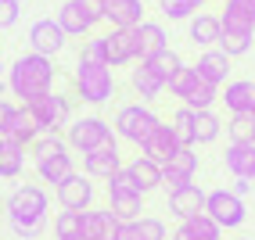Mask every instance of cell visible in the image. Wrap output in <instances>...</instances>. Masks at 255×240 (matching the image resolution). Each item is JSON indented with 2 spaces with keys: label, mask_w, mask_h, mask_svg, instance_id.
Instances as JSON below:
<instances>
[{
  "label": "cell",
  "mask_w": 255,
  "mask_h": 240,
  "mask_svg": "<svg viewBox=\"0 0 255 240\" xmlns=\"http://www.w3.org/2000/svg\"><path fill=\"white\" fill-rule=\"evenodd\" d=\"M29 161V147H22L11 136H0V179H18L25 172Z\"/></svg>",
  "instance_id": "26"
},
{
  "label": "cell",
  "mask_w": 255,
  "mask_h": 240,
  "mask_svg": "<svg viewBox=\"0 0 255 240\" xmlns=\"http://www.w3.org/2000/svg\"><path fill=\"white\" fill-rule=\"evenodd\" d=\"M32 168H36L40 183H50V186H58L65 176H72V172H76V158H72V151L65 147V151H58V154H47V158L32 161Z\"/></svg>",
  "instance_id": "23"
},
{
  "label": "cell",
  "mask_w": 255,
  "mask_h": 240,
  "mask_svg": "<svg viewBox=\"0 0 255 240\" xmlns=\"http://www.w3.org/2000/svg\"><path fill=\"white\" fill-rule=\"evenodd\" d=\"M54 197H58V204H61L65 212H87V208H94L97 190H94V179L90 176L72 172V176H65L54 186Z\"/></svg>",
  "instance_id": "9"
},
{
  "label": "cell",
  "mask_w": 255,
  "mask_h": 240,
  "mask_svg": "<svg viewBox=\"0 0 255 240\" xmlns=\"http://www.w3.org/2000/svg\"><path fill=\"white\" fill-rule=\"evenodd\" d=\"M223 126L230 144H255V115H230Z\"/></svg>",
  "instance_id": "35"
},
{
  "label": "cell",
  "mask_w": 255,
  "mask_h": 240,
  "mask_svg": "<svg viewBox=\"0 0 255 240\" xmlns=\"http://www.w3.org/2000/svg\"><path fill=\"white\" fill-rule=\"evenodd\" d=\"M18 18H22V4L18 0H0V32L18 25Z\"/></svg>",
  "instance_id": "40"
},
{
  "label": "cell",
  "mask_w": 255,
  "mask_h": 240,
  "mask_svg": "<svg viewBox=\"0 0 255 240\" xmlns=\"http://www.w3.org/2000/svg\"><path fill=\"white\" fill-rule=\"evenodd\" d=\"M105 22L112 29H137L144 22V0H105Z\"/></svg>",
  "instance_id": "22"
},
{
  "label": "cell",
  "mask_w": 255,
  "mask_h": 240,
  "mask_svg": "<svg viewBox=\"0 0 255 240\" xmlns=\"http://www.w3.org/2000/svg\"><path fill=\"white\" fill-rule=\"evenodd\" d=\"M201 4H209V0H201Z\"/></svg>",
  "instance_id": "45"
},
{
  "label": "cell",
  "mask_w": 255,
  "mask_h": 240,
  "mask_svg": "<svg viewBox=\"0 0 255 240\" xmlns=\"http://www.w3.org/2000/svg\"><path fill=\"white\" fill-rule=\"evenodd\" d=\"M183 144L176 140V129H173V122H162L158 129H155V136H151V140L144 144V154L151 161H158V165H165L169 158H173V154L180 151Z\"/></svg>",
  "instance_id": "27"
},
{
  "label": "cell",
  "mask_w": 255,
  "mask_h": 240,
  "mask_svg": "<svg viewBox=\"0 0 255 240\" xmlns=\"http://www.w3.org/2000/svg\"><path fill=\"white\" fill-rule=\"evenodd\" d=\"M248 190H252V183H248V179H234V194H237V197H245Z\"/></svg>",
  "instance_id": "43"
},
{
  "label": "cell",
  "mask_w": 255,
  "mask_h": 240,
  "mask_svg": "<svg viewBox=\"0 0 255 240\" xmlns=\"http://www.w3.org/2000/svg\"><path fill=\"white\" fill-rule=\"evenodd\" d=\"M133 40H137V61H151L158 54V50L169 47V32L162 22H140L137 29H133Z\"/></svg>",
  "instance_id": "18"
},
{
  "label": "cell",
  "mask_w": 255,
  "mask_h": 240,
  "mask_svg": "<svg viewBox=\"0 0 255 240\" xmlns=\"http://www.w3.org/2000/svg\"><path fill=\"white\" fill-rule=\"evenodd\" d=\"M101 43H105V65L108 68L137 65V40H133V29H108V32H101Z\"/></svg>",
  "instance_id": "12"
},
{
  "label": "cell",
  "mask_w": 255,
  "mask_h": 240,
  "mask_svg": "<svg viewBox=\"0 0 255 240\" xmlns=\"http://www.w3.org/2000/svg\"><path fill=\"white\" fill-rule=\"evenodd\" d=\"M155 7L169 22H191L201 11V0H155Z\"/></svg>",
  "instance_id": "34"
},
{
  "label": "cell",
  "mask_w": 255,
  "mask_h": 240,
  "mask_svg": "<svg viewBox=\"0 0 255 240\" xmlns=\"http://www.w3.org/2000/svg\"><path fill=\"white\" fill-rule=\"evenodd\" d=\"M165 240H173V237H165Z\"/></svg>",
  "instance_id": "48"
},
{
  "label": "cell",
  "mask_w": 255,
  "mask_h": 240,
  "mask_svg": "<svg viewBox=\"0 0 255 240\" xmlns=\"http://www.w3.org/2000/svg\"><path fill=\"white\" fill-rule=\"evenodd\" d=\"M129 90L140 97V104H151V100H158L165 93V79L147 61H137V65L129 68Z\"/></svg>",
  "instance_id": "15"
},
{
  "label": "cell",
  "mask_w": 255,
  "mask_h": 240,
  "mask_svg": "<svg viewBox=\"0 0 255 240\" xmlns=\"http://www.w3.org/2000/svg\"><path fill=\"white\" fill-rule=\"evenodd\" d=\"M234 240H252V237H234Z\"/></svg>",
  "instance_id": "44"
},
{
  "label": "cell",
  "mask_w": 255,
  "mask_h": 240,
  "mask_svg": "<svg viewBox=\"0 0 255 240\" xmlns=\"http://www.w3.org/2000/svg\"><path fill=\"white\" fill-rule=\"evenodd\" d=\"M79 240H87V237H79Z\"/></svg>",
  "instance_id": "47"
},
{
  "label": "cell",
  "mask_w": 255,
  "mask_h": 240,
  "mask_svg": "<svg viewBox=\"0 0 255 240\" xmlns=\"http://www.w3.org/2000/svg\"><path fill=\"white\" fill-rule=\"evenodd\" d=\"M205 215L219 230H241L248 219V208H245V197H237L234 190H212L205 197Z\"/></svg>",
  "instance_id": "8"
},
{
  "label": "cell",
  "mask_w": 255,
  "mask_h": 240,
  "mask_svg": "<svg viewBox=\"0 0 255 240\" xmlns=\"http://www.w3.org/2000/svg\"><path fill=\"white\" fill-rule=\"evenodd\" d=\"M54 76H58L54 58H43V54H32L29 50V54H22L7 68V90L22 104H32V100H40L54 90Z\"/></svg>",
  "instance_id": "2"
},
{
  "label": "cell",
  "mask_w": 255,
  "mask_h": 240,
  "mask_svg": "<svg viewBox=\"0 0 255 240\" xmlns=\"http://www.w3.org/2000/svg\"><path fill=\"white\" fill-rule=\"evenodd\" d=\"M165 222L155 215H140L133 222H119V233L115 240H165Z\"/></svg>",
  "instance_id": "25"
},
{
  "label": "cell",
  "mask_w": 255,
  "mask_h": 240,
  "mask_svg": "<svg viewBox=\"0 0 255 240\" xmlns=\"http://www.w3.org/2000/svg\"><path fill=\"white\" fill-rule=\"evenodd\" d=\"M219 100L230 115H255V79H230L219 86Z\"/></svg>",
  "instance_id": "14"
},
{
  "label": "cell",
  "mask_w": 255,
  "mask_h": 240,
  "mask_svg": "<svg viewBox=\"0 0 255 240\" xmlns=\"http://www.w3.org/2000/svg\"><path fill=\"white\" fill-rule=\"evenodd\" d=\"M126 168L133 172V179L140 183V190H144V194H151V190H158V186H162V165H158V161H151L147 154H137V158H133Z\"/></svg>",
  "instance_id": "32"
},
{
  "label": "cell",
  "mask_w": 255,
  "mask_h": 240,
  "mask_svg": "<svg viewBox=\"0 0 255 240\" xmlns=\"http://www.w3.org/2000/svg\"><path fill=\"white\" fill-rule=\"evenodd\" d=\"M119 168H123V154H119V140L97 147L90 154H83V176H90L97 183H108Z\"/></svg>",
  "instance_id": "13"
},
{
  "label": "cell",
  "mask_w": 255,
  "mask_h": 240,
  "mask_svg": "<svg viewBox=\"0 0 255 240\" xmlns=\"http://www.w3.org/2000/svg\"><path fill=\"white\" fill-rule=\"evenodd\" d=\"M158 126H162V118L151 111L147 104H140V100L123 104V108L115 111V118H112V129H115L119 140H126V144L140 147V151H144V144L151 140V136H155Z\"/></svg>",
  "instance_id": "4"
},
{
  "label": "cell",
  "mask_w": 255,
  "mask_h": 240,
  "mask_svg": "<svg viewBox=\"0 0 255 240\" xmlns=\"http://www.w3.org/2000/svg\"><path fill=\"white\" fill-rule=\"evenodd\" d=\"M223 161L234 179H248V183L255 179V144H230Z\"/></svg>",
  "instance_id": "29"
},
{
  "label": "cell",
  "mask_w": 255,
  "mask_h": 240,
  "mask_svg": "<svg viewBox=\"0 0 255 240\" xmlns=\"http://www.w3.org/2000/svg\"><path fill=\"white\" fill-rule=\"evenodd\" d=\"M216 47H219V50H223V54L234 61V58H245L248 50H252V36H241V32H223Z\"/></svg>",
  "instance_id": "39"
},
{
  "label": "cell",
  "mask_w": 255,
  "mask_h": 240,
  "mask_svg": "<svg viewBox=\"0 0 255 240\" xmlns=\"http://www.w3.org/2000/svg\"><path fill=\"white\" fill-rule=\"evenodd\" d=\"M69 144H65V136H58V133H40L36 140L29 144V158L32 161H40V158H47V154H58V151H65Z\"/></svg>",
  "instance_id": "37"
},
{
  "label": "cell",
  "mask_w": 255,
  "mask_h": 240,
  "mask_svg": "<svg viewBox=\"0 0 255 240\" xmlns=\"http://www.w3.org/2000/svg\"><path fill=\"white\" fill-rule=\"evenodd\" d=\"M205 190L198 183H187L180 190H169V212H173L180 222L183 219H194V215H205Z\"/></svg>",
  "instance_id": "17"
},
{
  "label": "cell",
  "mask_w": 255,
  "mask_h": 240,
  "mask_svg": "<svg viewBox=\"0 0 255 240\" xmlns=\"http://www.w3.org/2000/svg\"><path fill=\"white\" fill-rule=\"evenodd\" d=\"M54 22L65 29V36L69 40H79V36H90V29H94V22L83 14V7H79V0H65V4L58 7V14H54Z\"/></svg>",
  "instance_id": "28"
},
{
  "label": "cell",
  "mask_w": 255,
  "mask_h": 240,
  "mask_svg": "<svg viewBox=\"0 0 255 240\" xmlns=\"http://www.w3.org/2000/svg\"><path fill=\"white\" fill-rule=\"evenodd\" d=\"M40 133H43V129L36 126V118L29 115V108H25V104H18V111H14V122H11V133H7V136H11V140H18L22 147H29Z\"/></svg>",
  "instance_id": "33"
},
{
  "label": "cell",
  "mask_w": 255,
  "mask_h": 240,
  "mask_svg": "<svg viewBox=\"0 0 255 240\" xmlns=\"http://www.w3.org/2000/svg\"><path fill=\"white\" fill-rule=\"evenodd\" d=\"M47 208H50V197L40 183H22L14 186L4 201V212H7V226L14 230V237L22 240H36L47 233L50 219H47Z\"/></svg>",
  "instance_id": "1"
},
{
  "label": "cell",
  "mask_w": 255,
  "mask_h": 240,
  "mask_svg": "<svg viewBox=\"0 0 255 240\" xmlns=\"http://www.w3.org/2000/svg\"><path fill=\"white\" fill-rule=\"evenodd\" d=\"M119 140L115 129L108 118H101V115H79L69 122V129H65V144H69V151H79V154H90L97 147H105Z\"/></svg>",
  "instance_id": "6"
},
{
  "label": "cell",
  "mask_w": 255,
  "mask_h": 240,
  "mask_svg": "<svg viewBox=\"0 0 255 240\" xmlns=\"http://www.w3.org/2000/svg\"><path fill=\"white\" fill-rule=\"evenodd\" d=\"M69 36H65V29L54 22V18H40L29 25V50L32 54H43V58H58Z\"/></svg>",
  "instance_id": "10"
},
{
  "label": "cell",
  "mask_w": 255,
  "mask_h": 240,
  "mask_svg": "<svg viewBox=\"0 0 255 240\" xmlns=\"http://www.w3.org/2000/svg\"><path fill=\"white\" fill-rule=\"evenodd\" d=\"M79 7H83V14H87L94 25L105 22V0H79Z\"/></svg>",
  "instance_id": "42"
},
{
  "label": "cell",
  "mask_w": 255,
  "mask_h": 240,
  "mask_svg": "<svg viewBox=\"0 0 255 240\" xmlns=\"http://www.w3.org/2000/svg\"><path fill=\"white\" fill-rule=\"evenodd\" d=\"M219 133H223V118L216 111H194L191 108V140H194V147L216 144Z\"/></svg>",
  "instance_id": "30"
},
{
  "label": "cell",
  "mask_w": 255,
  "mask_h": 240,
  "mask_svg": "<svg viewBox=\"0 0 255 240\" xmlns=\"http://www.w3.org/2000/svg\"><path fill=\"white\" fill-rule=\"evenodd\" d=\"M194 176H198V147H180L162 165V186L165 190H180V186L194 183Z\"/></svg>",
  "instance_id": "11"
},
{
  "label": "cell",
  "mask_w": 255,
  "mask_h": 240,
  "mask_svg": "<svg viewBox=\"0 0 255 240\" xmlns=\"http://www.w3.org/2000/svg\"><path fill=\"white\" fill-rule=\"evenodd\" d=\"M54 237L58 240H79L83 237V212H58L54 215Z\"/></svg>",
  "instance_id": "36"
},
{
  "label": "cell",
  "mask_w": 255,
  "mask_h": 240,
  "mask_svg": "<svg viewBox=\"0 0 255 240\" xmlns=\"http://www.w3.org/2000/svg\"><path fill=\"white\" fill-rule=\"evenodd\" d=\"M144 197L140 190H123V186H108V212L119 219V222H133L140 219L144 212Z\"/></svg>",
  "instance_id": "21"
},
{
  "label": "cell",
  "mask_w": 255,
  "mask_h": 240,
  "mask_svg": "<svg viewBox=\"0 0 255 240\" xmlns=\"http://www.w3.org/2000/svg\"><path fill=\"white\" fill-rule=\"evenodd\" d=\"M194 72L205 79V82H212V86H227V82H230V58L219 47L201 50L198 61H194Z\"/></svg>",
  "instance_id": "19"
},
{
  "label": "cell",
  "mask_w": 255,
  "mask_h": 240,
  "mask_svg": "<svg viewBox=\"0 0 255 240\" xmlns=\"http://www.w3.org/2000/svg\"><path fill=\"white\" fill-rule=\"evenodd\" d=\"M18 4H25V0H18Z\"/></svg>",
  "instance_id": "46"
},
{
  "label": "cell",
  "mask_w": 255,
  "mask_h": 240,
  "mask_svg": "<svg viewBox=\"0 0 255 240\" xmlns=\"http://www.w3.org/2000/svg\"><path fill=\"white\" fill-rule=\"evenodd\" d=\"M219 36H223V22H219V14L198 11L194 18L187 22V40H191L194 47H201V50H212L219 43Z\"/></svg>",
  "instance_id": "20"
},
{
  "label": "cell",
  "mask_w": 255,
  "mask_h": 240,
  "mask_svg": "<svg viewBox=\"0 0 255 240\" xmlns=\"http://www.w3.org/2000/svg\"><path fill=\"white\" fill-rule=\"evenodd\" d=\"M14 111H18V104L7 97H0V136L11 133V122H14Z\"/></svg>",
  "instance_id": "41"
},
{
  "label": "cell",
  "mask_w": 255,
  "mask_h": 240,
  "mask_svg": "<svg viewBox=\"0 0 255 240\" xmlns=\"http://www.w3.org/2000/svg\"><path fill=\"white\" fill-rule=\"evenodd\" d=\"M147 65H151V68H155V72H158V76H162V79L169 82V79H173V76L180 72V68H183V58L176 54L173 47H165V50H158V54L151 58Z\"/></svg>",
  "instance_id": "38"
},
{
  "label": "cell",
  "mask_w": 255,
  "mask_h": 240,
  "mask_svg": "<svg viewBox=\"0 0 255 240\" xmlns=\"http://www.w3.org/2000/svg\"><path fill=\"white\" fill-rule=\"evenodd\" d=\"M173 240H223V230L209 215H194V219H183L176 226Z\"/></svg>",
  "instance_id": "31"
},
{
  "label": "cell",
  "mask_w": 255,
  "mask_h": 240,
  "mask_svg": "<svg viewBox=\"0 0 255 240\" xmlns=\"http://www.w3.org/2000/svg\"><path fill=\"white\" fill-rule=\"evenodd\" d=\"M119 233V219L108 212V208H87L83 212V237L87 240H115Z\"/></svg>",
  "instance_id": "24"
},
{
  "label": "cell",
  "mask_w": 255,
  "mask_h": 240,
  "mask_svg": "<svg viewBox=\"0 0 255 240\" xmlns=\"http://www.w3.org/2000/svg\"><path fill=\"white\" fill-rule=\"evenodd\" d=\"M72 97L90 108H105L115 97V68H108L105 61L79 58L72 68Z\"/></svg>",
  "instance_id": "3"
},
{
  "label": "cell",
  "mask_w": 255,
  "mask_h": 240,
  "mask_svg": "<svg viewBox=\"0 0 255 240\" xmlns=\"http://www.w3.org/2000/svg\"><path fill=\"white\" fill-rule=\"evenodd\" d=\"M165 90L183 100V108H194V111H212V104L219 100V86H212V82H205L194 65H183L180 72L165 82Z\"/></svg>",
  "instance_id": "5"
},
{
  "label": "cell",
  "mask_w": 255,
  "mask_h": 240,
  "mask_svg": "<svg viewBox=\"0 0 255 240\" xmlns=\"http://www.w3.org/2000/svg\"><path fill=\"white\" fill-rule=\"evenodd\" d=\"M219 22H223V32L255 36V0H227Z\"/></svg>",
  "instance_id": "16"
},
{
  "label": "cell",
  "mask_w": 255,
  "mask_h": 240,
  "mask_svg": "<svg viewBox=\"0 0 255 240\" xmlns=\"http://www.w3.org/2000/svg\"><path fill=\"white\" fill-rule=\"evenodd\" d=\"M25 108H29V115L36 118V126L43 133H58L61 136L69 129V122H72V97L54 93V90L47 97H40V100H32V104H25Z\"/></svg>",
  "instance_id": "7"
}]
</instances>
